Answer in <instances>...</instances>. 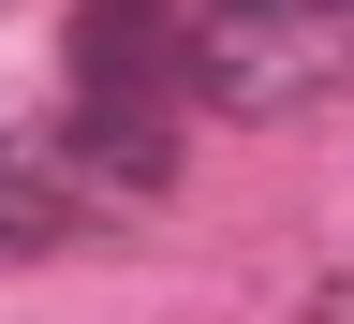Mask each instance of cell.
Segmentation results:
<instances>
[{
	"mask_svg": "<svg viewBox=\"0 0 354 324\" xmlns=\"http://www.w3.org/2000/svg\"><path fill=\"white\" fill-rule=\"evenodd\" d=\"M295 324H354V251H339V265H325V280H310V295H295Z\"/></svg>",
	"mask_w": 354,
	"mask_h": 324,
	"instance_id": "cell-5",
	"label": "cell"
},
{
	"mask_svg": "<svg viewBox=\"0 0 354 324\" xmlns=\"http://www.w3.org/2000/svg\"><path fill=\"white\" fill-rule=\"evenodd\" d=\"M354 74V0H192V104L295 118Z\"/></svg>",
	"mask_w": 354,
	"mask_h": 324,
	"instance_id": "cell-1",
	"label": "cell"
},
{
	"mask_svg": "<svg viewBox=\"0 0 354 324\" xmlns=\"http://www.w3.org/2000/svg\"><path fill=\"white\" fill-rule=\"evenodd\" d=\"M74 88L88 104L192 88V0H74Z\"/></svg>",
	"mask_w": 354,
	"mask_h": 324,
	"instance_id": "cell-2",
	"label": "cell"
},
{
	"mask_svg": "<svg viewBox=\"0 0 354 324\" xmlns=\"http://www.w3.org/2000/svg\"><path fill=\"white\" fill-rule=\"evenodd\" d=\"M88 221H104V192L74 177V148H59V133H15V118H0V265L74 251Z\"/></svg>",
	"mask_w": 354,
	"mask_h": 324,
	"instance_id": "cell-3",
	"label": "cell"
},
{
	"mask_svg": "<svg viewBox=\"0 0 354 324\" xmlns=\"http://www.w3.org/2000/svg\"><path fill=\"white\" fill-rule=\"evenodd\" d=\"M59 148H74V177H88L104 207H148V192H177V118H162V104H88V88H74Z\"/></svg>",
	"mask_w": 354,
	"mask_h": 324,
	"instance_id": "cell-4",
	"label": "cell"
}]
</instances>
